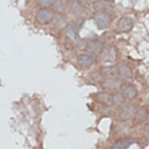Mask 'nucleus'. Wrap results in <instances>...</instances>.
I'll use <instances>...</instances> for the list:
<instances>
[{
	"instance_id": "obj_14",
	"label": "nucleus",
	"mask_w": 149,
	"mask_h": 149,
	"mask_svg": "<svg viewBox=\"0 0 149 149\" xmlns=\"http://www.w3.org/2000/svg\"><path fill=\"white\" fill-rule=\"evenodd\" d=\"M101 73L105 77H115L116 74H117V66H109L103 67L101 70Z\"/></svg>"
},
{
	"instance_id": "obj_7",
	"label": "nucleus",
	"mask_w": 149,
	"mask_h": 149,
	"mask_svg": "<svg viewBox=\"0 0 149 149\" xmlns=\"http://www.w3.org/2000/svg\"><path fill=\"white\" fill-rule=\"evenodd\" d=\"M117 66V75L122 80H130L132 78L133 72L129 65L121 63Z\"/></svg>"
},
{
	"instance_id": "obj_8",
	"label": "nucleus",
	"mask_w": 149,
	"mask_h": 149,
	"mask_svg": "<svg viewBox=\"0 0 149 149\" xmlns=\"http://www.w3.org/2000/svg\"><path fill=\"white\" fill-rule=\"evenodd\" d=\"M96 57L95 54L92 53H84L81 54L77 58V63L81 66L83 67H90L95 63Z\"/></svg>"
},
{
	"instance_id": "obj_9",
	"label": "nucleus",
	"mask_w": 149,
	"mask_h": 149,
	"mask_svg": "<svg viewBox=\"0 0 149 149\" xmlns=\"http://www.w3.org/2000/svg\"><path fill=\"white\" fill-rule=\"evenodd\" d=\"M122 81L120 78L115 77H105L102 81V86L108 90H116L122 85Z\"/></svg>"
},
{
	"instance_id": "obj_27",
	"label": "nucleus",
	"mask_w": 149,
	"mask_h": 149,
	"mask_svg": "<svg viewBox=\"0 0 149 149\" xmlns=\"http://www.w3.org/2000/svg\"><path fill=\"white\" fill-rule=\"evenodd\" d=\"M89 1H92V0H89Z\"/></svg>"
},
{
	"instance_id": "obj_16",
	"label": "nucleus",
	"mask_w": 149,
	"mask_h": 149,
	"mask_svg": "<svg viewBox=\"0 0 149 149\" xmlns=\"http://www.w3.org/2000/svg\"><path fill=\"white\" fill-rule=\"evenodd\" d=\"M148 112L147 111L145 108H141V109L137 110L134 119L135 121L137 123H141L148 118Z\"/></svg>"
},
{
	"instance_id": "obj_6",
	"label": "nucleus",
	"mask_w": 149,
	"mask_h": 149,
	"mask_svg": "<svg viewBox=\"0 0 149 149\" xmlns=\"http://www.w3.org/2000/svg\"><path fill=\"white\" fill-rule=\"evenodd\" d=\"M122 94L127 99L132 100L137 96V90L134 84L130 83L122 84L120 87Z\"/></svg>"
},
{
	"instance_id": "obj_18",
	"label": "nucleus",
	"mask_w": 149,
	"mask_h": 149,
	"mask_svg": "<svg viewBox=\"0 0 149 149\" xmlns=\"http://www.w3.org/2000/svg\"><path fill=\"white\" fill-rule=\"evenodd\" d=\"M98 102L102 103L104 105H113V102H112V95H110L109 94L107 93H101L98 95Z\"/></svg>"
},
{
	"instance_id": "obj_13",
	"label": "nucleus",
	"mask_w": 149,
	"mask_h": 149,
	"mask_svg": "<svg viewBox=\"0 0 149 149\" xmlns=\"http://www.w3.org/2000/svg\"><path fill=\"white\" fill-rule=\"evenodd\" d=\"M67 25H68L67 17L63 14L59 15V17L56 18V20L55 21V24H54L55 28H56L58 30H62L64 29V28H66Z\"/></svg>"
},
{
	"instance_id": "obj_5",
	"label": "nucleus",
	"mask_w": 149,
	"mask_h": 149,
	"mask_svg": "<svg viewBox=\"0 0 149 149\" xmlns=\"http://www.w3.org/2000/svg\"><path fill=\"white\" fill-rule=\"evenodd\" d=\"M95 22L98 29L105 30L109 27L111 24V17L108 13H102L95 17Z\"/></svg>"
},
{
	"instance_id": "obj_22",
	"label": "nucleus",
	"mask_w": 149,
	"mask_h": 149,
	"mask_svg": "<svg viewBox=\"0 0 149 149\" xmlns=\"http://www.w3.org/2000/svg\"><path fill=\"white\" fill-rule=\"evenodd\" d=\"M39 3L43 6H49L56 3V0H38Z\"/></svg>"
},
{
	"instance_id": "obj_3",
	"label": "nucleus",
	"mask_w": 149,
	"mask_h": 149,
	"mask_svg": "<svg viewBox=\"0 0 149 149\" xmlns=\"http://www.w3.org/2000/svg\"><path fill=\"white\" fill-rule=\"evenodd\" d=\"M37 19L42 24H48L54 19V13L49 8H40L37 12Z\"/></svg>"
},
{
	"instance_id": "obj_1",
	"label": "nucleus",
	"mask_w": 149,
	"mask_h": 149,
	"mask_svg": "<svg viewBox=\"0 0 149 149\" xmlns=\"http://www.w3.org/2000/svg\"><path fill=\"white\" fill-rule=\"evenodd\" d=\"M118 49L114 45H109L101 52L100 60L103 63H113L117 59Z\"/></svg>"
},
{
	"instance_id": "obj_20",
	"label": "nucleus",
	"mask_w": 149,
	"mask_h": 149,
	"mask_svg": "<svg viewBox=\"0 0 149 149\" xmlns=\"http://www.w3.org/2000/svg\"><path fill=\"white\" fill-rule=\"evenodd\" d=\"M130 129L127 127V125H121L118 128L117 134L119 135H128L130 134Z\"/></svg>"
},
{
	"instance_id": "obj_24",
	"label": "nucleus",
	"mask_w": 149,
	"mask_h": 149,
	"mask_svg": "<svg viewBox=\"0 0 149 149\" xmlns=\"http://www.w3.org/2000/svg\"><path fill=\"white\" fill-rule=\"evenodd\" d=\"M143 132L145 135L149 137V123H146L143 127Z\"/></svg>"
},
{
	"instance_id": "obj_15",
	"label": "nucleus",
	"mask_w": 149,
	"mask_h": 149,
	"mask_svg": "<svg viewBox=\"0 0 149 149\" xmlns=\"http://www.w3.org/2000/svg\"><path fill=\"white\" fill-rule=\"evenodd\" d=\"M83 5L81 2L74 0L71 3L70 5V11L73 15L75 16H79L81 14V13L83 12Z\"/></svg>"
},
{
	"instance_id": "obj_19",
	"label": "nucleus",
	"mask_w": 149,
	"mask_h": 149,
	"mask_svg": "<svg viewBox=\"0 0 149 149\" xmlns=\"http://www.w3.org/2000/svg\"><path fill=\"white\" fill-rule=\"evenodd\" d=\"M88 40L84 38H78L77 40L76 46L80 51H86V48L88 45Z\"/></svg>"
},
{
	"instance_id": "obj_2",
	"label": "nucleus",
	"mask_w": 149,
	"mask_h": 149,
	"mask_svg": "<svg viewBox=\"0 0 149 149\" xmlns=\"http://www.w3.org/2000/svg\"><path fill=\"white\" fill-rule=\"evenodd\" d=\"M137 109L134 104H127L123 106L120 110V117L123 120H130L134 119Z\"/></svg>"
},
{
	"instance_id": "obj_23",
	"label": "nucleus",
	"mask_w": 149,
	"mask_h": 149,
	"mask_svg": "<svg viewBox=\"0 0 149 149\" xmlns=\"http://www.w3.org/2000/svg\"><path fill=\"white\" fill-rule=\"evenodd\" d=\"M84 23H85V19L81 18V19H79V20L77 21L75 26H76V27L77 28V29L80 30L81 27H83V25L84 24Z\"/></svg>"
},
{
	"instance_id": "obj_10",
	"label": "nucleus",
	"mask_w": 149,
	"mask_h": 149,
	"mask_svg": "<svg viewBox=\"0 0 149 149\" xmlns=\"http://www.w3.org/2000/svg\"><path fill=\"white\" fill-rule=\"evenodd\" d=\"M104 49V45L99 40H90L88 41V45L86 48L87 52L92 54L101 53Z\"/></svg>"
},
{
	"instance_id": "obj_25",
	"label": "nucleus",
	"mask_w": 149,
	"mask_h": 149,
	"mask_svg": "<svg viewBox=\"0 0 149 149\" xmlns=\"http://www.w3.org/2000/svg\"><path fill=\"white\" fill-rule=\"evenodd\" d=\"M102 1L105 3H113L114 0H102Z\"/></svg>"
},
{
	"instance_id": "obj_12",
	"label": "nucleus",
	"mask_w": 149,
	"mask_h": 149,
	"mask_svg": "<svg viewBox=\"0 0 149 149\" xmlns=\"http://www.w3.org/2000/svg\"><path fill=\"white\" fill-rule=\"evenodd\" d=\"M78 31L79 30L76 27V26H70L66 28V36L71 41H77L78 39Z\"/></svg>"
},
{
	"instance_id": "obj_17",
	"label": "nucleus",
	"mask_w": 149,
	"mask_h": 149,
	"mask_svg": "<svg viewBox=\"0 0 149 149\" xmlns=\"http://www.w3.org/2000/svg\"><path fill=\"white\" fill-rule=\"evenodd\" d=\"M112 102L113 105L116 106H122L125 103V97L122 93L116 92L112 95Z\"/></svg>"
},
{
	"instance_id": "obj_21",
	"label": "nucleus",
	"mask_w": 149,
	"mask_h": 149,
	"mask_svg": "<svg viewBox=\"0 0 149 149\" xmlns=\"http://www.w3.org/2000/svg\"><path fill=\"white\" fill-rule=\"evenodd\" d=\"M55 8L56 9L57 12L63 13L64 11V10H65V4H64L63 1L59 0V1L57 2L56 4V7Z\"/></svg>"
},
{
	"instance_id": "obj_11",
	"label": "nucleus",
	"mask_w": 149,
	"mask_h": 149,
	"mask_svg": "<svg viewBox=\"0 0 149 149\" xmlns=\"http://www.w3.org/2000/svg\"><path fill=\"white\" fill-rule=\"evenodd\" d=\"M134 144V141L132 139H121L116 142L112 148L114 149H127Z\"/></svg>"
},
{
	"instance_id": "obj_4",
	"label": "nucleus",
	"mask_w": 149,
	"mask_h": 149,
	"mask_svg": "<svg viewBox=\"0 0 149 149\" xmlns=\"http://www.w3.org/2000/svg\"><path fill=\"white\" fill-rule=\"evenodd\" d=\"M116 28L121 33H128L134 28V21L130 17H121L116 23Z\"/></svg>"
},
{
	"instance_id": "obj_26",
	"label": "nucleus",
	"mask_w": 149,
	"mask_h": 149,
	"mask_svg": "<svg viewBox=\"0 0 149 149\" xmlns=\"http://www.w3.org/2000/svg\"><path fill=\"white\" fill-rule=\"evenodd\" d=\"M66 1H70V2H73L74 0H66Z\"/></svg>"
}]
</instances>
